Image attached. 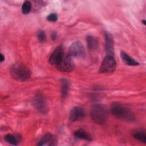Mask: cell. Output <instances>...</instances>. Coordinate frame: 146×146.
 <instances>
[{
    "label": "cell",
    "mask_w": 146,
    "mask_h": 146,
    "mask_svg": "<svg viewBox=\"0 0 146 146\" xmlns=\"http://www.w3.org/2000/svg\"><path fill=\"white\" fill-rule=\"evenodd\" d=\"M112 113L119 119L127 121H133L135 120V116L133 112L125 106L115 103L111 108Z\"/></svg>",
    "instance_id": "obj_1"
},
{
    "label": "cell",
    "mask_w": 146,
    "mask_h": 146,
    "mask_svg": "<svg viewBox=\"0 0 146 146\" xmlns=\"http://www.w3.org/2000/svg\"><path fill=\"white\" fill-rule=\"evenodd\" d=\"M10 71L14 79L21 82L29 79L31 75L30 69L25 64L19 63L13 64Z\"/></svg>",
    "instance_id": "obj_2"
},
{
    "label": "cell",
    "mask_w": 146,
    "mask_h": 146,
    "mask_svg": "<svg viewBox=\"0 0 146 146\" xmlns=\"http://www.w3.org/2000/svg\"><path fill=\"white\" fill-rule=\"evenodd\" d=\"M90 115L92 120L99 125L104 124L107 120V111L106 108L100 104L94 106L91 110Z\"/></svg>",
    "instance_id": "obj_3"
},
{
    "label": "cell",
    "mask_w": 146,
    "mask_h": 146,
    "mask_svg": "<svg viewBox=\"0 0 146 146\" xmlns=\"http://www.w3.org/2000/svg\"><path fill=\"white\" fill-rule=\"evenodd\" d=\"M58 69L62 72H70L75 68V63L72 58L68 54L64 55L62 60L56 66Z\"/></svg>",
    "instance_id": "obj_4"
},
{
    "label": "cell",
    "mask_w": 146,
    "mask_h": 146,
    "mask_svg": "<svg viewBox=\"0 0 146 146\" xmlns=\"http://www.w3.org/2000/svg\"><path fill=\"white\" fill-rule=\"evenodd\" d=\"M116 63L113 56L107 55L103 59L99 68L101 74H107L113 72L116 68Z\"/></svg>",
    "instance_id": "obj_5"
},
{
    "label": "cell",
    "mask_w": 146,
    "mask_h": 146,
    "mask_svg": "<svg viewBox=\"0 0 146 146\" xmlns=\"http://www.w3.org/2000/svg\"><path fill=\"white\" fill-rule=\"evenodd\" d=\"M72 58H83L85 56L84 48L80 41H75L71 43L68 49V54Z\"/></svg>",
    "instance_id": "obj_6"
},
{
    "label": "cell",
    "mask_w": 146,
    "mask_h": 146,
    "mask_svg": "<svg viewBox=\"0 0 146 146\" xmlns=\"http://www.w3.org/2000/svg\"><path fill=\"white\" fill-rule=\"evenodd\" d=\"M35 109L40 113L46 114L48 111V106L45 99L40 95H36L33 100Z\"/></svg>",
    "instance_id": "obj_7"
},
{
    "label": "cell",
    "mask_w": 146,
    "mask_h": 146,
    "mask_svg": "<svg viewBox=\"0 0 146 146\" xmlns=\"http://www.w3.org/2000/svg\"><path fill=\"white\" fill-rule=\"evenodd\" d=\"M64 54L63 48L61 46L57 47L50 55L49 58V63L52 65L57 66L62 60Z\"/></svg>",
    "instance_id": "obj_8"
},
{
    "label": "cell",
    "mask_w": 146,
    "mask_h": 146,
    "mask_svg": "<svg viewBox=\"0 0 146 146\" xmlns=\"http://www.w3.org/2000/svg\"><path fill=\"white\" fill-rule=\"evenodd\" d=\"M84 116V110L81 107L76 106L71 110L69 114V119L71 122H75L83 119Z\"/></svg>",
    "instance_id": "obj_9"
},
{
    "label": "cell",
    "mask_w": 146,
    "mask_h": 146,
    "mask_svg": "<svg viewBox=\"0 0 146 146\" xmlns=\"http://www.w3.org/2000/svg\"><path fill=\"white\" fill-rule=\"evenodd\" d=\"M104 40H105V50L106 54L108 56L113 57L114 55V47H113V40L112 35L108 33H104Z\"/></svg>",
    "instance_id": "obj_10"
},
{
    "label": "cell",
    "mask_w": 146,
    "mask_h": 146,
    "mask_svg": "<svg viewBox=\"0 0 146 146\" xmlns=\"http://www.w3.org/2000/svg\"><path fill=\"white\" fill-rule=\"evenodd\" d=\"M57 140L54 136H53L51 133H46L45 134L40 140L39 143L38 144L39 146H43V145H55L56 144Z\"/></svg>",
    "instance_id": "obj_11"
},
{
    "label": "cell",
    "mask_w": 146,
    "mask_h": 146,
    "mask_svg": "<svg viewBox=\"0 0 146 146\" xmlns=\"http://www.w3.org/2000/svg\"><path fill=\"white\" fill-rule=\"evenodd\" d=\"M120 56L123 62L128 66H136L139 64V62L136 61L135 59L129 56L127 53L124 51H121L120 53Z\"/></svg>",
    "instance_id": "obj_12"
},
{
    "label": "cell",
    "mask_w": 146,
    "mask_h": 146,
    "mask_svg": "<svg viewBox=\"0 0 146 146\" xmlns=\"http://www.w3.org/2000/svg\"><path fill=\"white\" fill-rule=\"evenodd\" d=\"M86 43L90 50H94L98 47V41L96 38L92 35H87L86 39Z\"/></svg>",
    "instance_id": "obj_13"
},
{
    "label": "cell",
    "mask_w": 146,
    "mask_h": 146,
    "mask_svg": "<svg viewBox=\"0 0 146 146\" xmlns=\"http://www.w3.org/2000/svg\"><path fill=\"white\" fill-rule=\"evenodd\" d=\"M62 88H61V96L63 98H65L70 90V83L66 79H61Z\"/></svg>",
    "instance_id": "obj_14"
},
{
    "label": "cell",
    "mask_w": 146,
    "mask_h": 146,
    "mask_svg": "<svg viewBox=\"0 0 146 146\" xmlns=\"http://www.w3.org/2000/svg\"><path fill=\"white\" fill-rule=\"evenodd\" d=\"M5 140L13 145H18V141L21 140L20 137H18V135L15 136L12 134H7L4 136Z\"/></svg>",
    "instance_id": "obj_15"
},
{
    "label": "cell",
    "mask_w": 146,
    "mask_h": 146,
    "mask_svg": "<svg viewBox=\"0 0 146 146\" xmlns=\"http://www.w3.org/2000/svg\"><path fill=\"white\" fill-rule=\"evenodd\" d=\"M74 136L80 139H83L84 140H87V141H91L92 140V137L91 136L87 133L86 132H85L83 130L79 129L74 132Z\"/></svg>",
    "instance_id": "obj_16"
},
{
    "label": "cell",
    "mask_w": 146,
    "mask_h": 146,
    "mask_svg": "<svg viewBox=\"0 0 146 146\" xmlns=\"http://www.w3.org/2000/svg\"><path fill=\"white\" fill-rule=\"evenodd\" d=\"M132 136L135 139L139 141L140 142H141L143 143H146V135L145 132L137 130V131H133L132 132Z\"/></svg>",
    "instance_id": "obj_17"
},
{
    "label": "cell",
    "mask_w": 146,
    "mask_h": 146,
    "mask_svg": "<svg viewBox=\"0 0 146 146\" xmlns=\"http://www.w3.org/2000/svg\"><path fill=\"white\" fill-rule=\"evenodd\" d=\"M31 9V3L30 1H26L23 2V3L22 5L21 10H22V13L23 14H28Z\"/></svg>",
    "instance_id": "obj_18"
},
{
    "label": "cell",
    "mask_w": 146,
    "mask_h": 146,
    "mask_svg": "<svg viewBox=\"0 0 146 146\" xmlns=\"http://www.w3.org/2000/svg\"><path fill=\"white\" fill-rule=\"evenodd\" d=\"M38 40H39V42L41 43H43V42H46V34L44 31L40 30L39 31H38Z\"/></svg>",
    "instance_id": "obj_19"
},
{
    "label": "cell",
    "mask_w": 146,
    "mask_h": 146,
    "mask_svg": "<svg viewBox=\"0 0 146 146\" xmlns=\"http://www.w3.org/2000/svg\"><path fill=\"white\" fill-rule=\"evenodd\" d=\"M58 19V16L55 13H51L47 17V20L49 22H56Z\"/></svg>",
    "instance_id": "obj_20"
},
{
    "label": "cell",
    "mask_w": 146,
    "mask_h": 146,
    "mask_svg": "<svg viewBox=\"0 0 146 146\" xmlns=\"http://www.w3.org/2000/svg\"><path fill=\"white\" fill-rule=\"evenodd\" d=\"M56 36H57V34H56V32H54V33H52L51 38H52V40H55L56 38Z\"/></svg>",
    "instance_id": "obj_21"
},
{
    "label": "cell",
    "mask_w": 146,
    "mask_h": 146,
    "mask_svg": "<svg viewBox=\"0 0 146 146\" xmlns=\"http://www.w3.org/2000/svg\"><path fill=\"white\" fill-rule=\"evenodd\" d=\"M1 57H0V62H2L3 61L5 60V56H3V55L2 54H1Z\"/></svg>",
    "instance_id": "obj_22"
},
{
    "label": "cell",
    "mask_w": 146,
    "mask_h": 146,
    "mask_svg": "<svg viewBox=\"0 0 146 146\" xmlns=\"http://www.w3.org/2000/svg\"><path fill=\"white\" fill-rule=\"evenodd\" d=\"M142 22L143 23V24H144V25H145V22H145V20H143V21H142Z\"/></svg>",
    "instance_id": "obj_23"
}]
</instances>
